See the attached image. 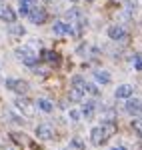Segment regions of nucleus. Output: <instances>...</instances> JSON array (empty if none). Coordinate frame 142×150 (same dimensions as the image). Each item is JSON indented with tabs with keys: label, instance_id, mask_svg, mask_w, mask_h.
Instances as JSON below:
<instances>
[{
	"label": "nucleus",
	"instance_id": "f257e3e1",
	"mask_svg": "<svg viewBox=\"0 0 142 150\" xmlns=\"http://www.w3.org/2000/svg\"><path fill=\"white\" fill-rule=\"evenodd\" d=\"M84 92H86V82H84V78L82 76H74L72 88H70V100H74V102L82 100Z\"/></svg>",
	"mask_w": 142,
	"mask_h": 150
},
{
	"label": "nucleus",
	"instance_id": "f03ea898",
	"mask_svg": "<svg viewBox=\"0 0 142 150\" xmlns=\"http://www.w3.org/2000/svg\"><path fill=\"white\" fill-rule=\"evenodd\" d=\"M16 56L22 60L24 64H28V66H34L36 62H38V56L34 54V50L28 46H22V48H16Z\"/></svg>",
	"mask_w": 142,
	"mask_h": 150
},
{
	"label": "nucleus",
	"instance_id": "7ed1b4c3",
	"mask_svg": "<svg viewBox=\"0 0 142 150\" xmlns=\"http://www.w3.org/2000/svg\"><path fill=\"white\" fill-rule=\"evenodd\" d=\"M90 140H92L94 146H102V144L108 140V134L104 132L102 126H96V128H92V132H90Z\"/></svg>",
	"mask_w": 142,
	"mask_h": 150
},
{
	"label": "nucleus",
	"instance_id": "20e7f679",
	"mask_svg": "<svg viewBox=\"0 0 142 150\" xmlns=\"http://www.w3.org/2000/svg\"><path fill=\"white\" fill-rule=\"evenodd\" d=\"M6 88H8V90H14L16 94H24L26 90H28V82H24V80H14V78H8V80H6Z\"/></svg>",
	"mask_w": 142,
	"mask_h": 150
},
{
	"label": "nucleus",
	"instance_id": "39448f33",
	"mask_svg": "<svg viewBox=\"0 0 142 150\" xmlns=\"http://www.w3.org/2000/svg\"><path fill=\"white\" fill-rule=\"evenodd\" d=\"M36 136L40 140H50L54 136V130H52V126L46 124V122H44V124H38V126H36Z\"/></svg>",
	"mask_w": 142,
	"mask_h": 150
},
{
	"label": "nucleus",
	"instance_id": "423d86ee",
	"mask_svg": "<svg viewBox=\"0 0 142 150\" xmlns=\"http://www.w3.org/2000/svg\"><path fill=\"white\" fill-rule=\"evenodd\" d=\"M28 16H30V20H32L34 24H44V22H46V18H48L46 10H44V8H38V6H34L32 12H30Z\"/></svg>",
	"mask_w": 142,
	"mask_h": 150
},
{
	"label": "nucleus",
	"instance_id": "0eeeda50",
	"mask_svg": "<svg viewBox=\"0 0 142 150\" xmlns=\"http://www.w3.org/2000/svg\"><path fill=\"white\" fill-rule=\"evenodd\" d=\"M16 108H18L22 114H26V116L34 114V106H32L30 100H26V98H16Z\"/></svg>",
	"mask_w": 142,
	"mask_h": 150
},
{
	"label": "nucleus",
	"instance_id": "6e6552de",
	"mask_svg": "<svg viewBox=\"0 0 142 150\" xmlns=\"http://www.w3.org/2000/svg\"><path fill=\"white\" fill-rule=\"evenodd\" d=\"M0 20H4V22H14L16 20V14L12 10L10 6H4V4H0Z\"/></svg>",
	"mask_w": 142,
	"mask_h": 150
},
{
	"label": "nucleus",
	"instance_id": "1a4fd4ad",
	"mask_svg": "<svg viewBox=\"0 0 142 150\" xmlns=\"http://www.w3.org/2000/svg\"><path fill=\"white\" fill-rule=\"evenodd\" d=\"M42 60H46L48 64H52V66H58L60 64V56L58 52H54V50H42Z\"/></svg>",
	"mask_w": 142,
	"mask_h": 150
},
{
	"label": "nucleus",
	"instance_id": "9d476101",
	"mask_svg": "<svg viewBox=\"0 0 142 150\" xmlns=\"http://www.w3.org/2000/svg\"><path fill=\"white\" fill-rule=\"evenodd\" d=\"M126 112L132 114V116H138L142 112V102L136 100V98H134V100H128V102H126Z\"/></svg>",
	"mask_w": 142,
	"mask_h": 150
},
{
	"label": "nucleus",
	"instance_id": "9b49d317",
	"mask_svg": "<svg viewBox=\"0 0 142 150\" xmlns=\"http://www.w3.org/2000/svg\"><path fill=\"white\" fill-rule=\"evenodd\" d=\"M52 30H54V34H72V26L70 24H64V22H54V26H52Z\"/></svg>",
	"mask_w": 142,
	"mask_h": 150
},
{
	"label": "nucleus",
	"instance_id": "f8f14e48",
	"mask_svg": "<svg viewBox=\"0 0 142 150\" xmlns=\"http://www.w3.org/2000/svg\"><path fill=\"white\" fill-rule=\"evenodd\" d=\"M108 36H110L112 40H122V38L126 36V32H124L122 26H110V28H108Z\"/></svg>",
	"mask_w": 142,
	"mask_h": 150
},
{
	"label": "nucleus",
	"instance_id": "ddd939ff",
	"mask_svg": "<svg viewBox=\"0 0 142 150\" xmlns=\"http://www.w3.org/2000/svg\"><path fill=\"white\" fill-rule=\"evenodd\" d=\"M132 92H134V88H132V86L122 84V86H118V90H116V98H130Z\"/></svg>",
	"mask_w": 142,
	"mask_h": 150
},
{
	"label": "nucleus",
	"instance_id": "4468645a",
	"mask_svg": "<svg viewBox=\"0 0 142 150\" xmlns=\"http://www.w3.org/2000/svg\"><path fill=\"white\" fill-rule=\"evenodd\" d=\"M18 4H20V12L22 14H30L32 8L36 6V0H18Z\"/></svg>",
	"mask_w": 142,
	"mask_h": 150
},
{
	"label": "nucleus",
	"instance_id": "2eb2a0df",
	"mask_svg": "<svg viewBox=\"0 0 142 150\" xmlns=\"http://www.w3.org/2000/svg\"><path fill=\"white\" fill-rule=\"evenodd\" d=\"M36 106H38L42 112H52V110H54V104L50 102V100H46V98H38Z\"/></svg>",
	"mask_w": 142,
	"mask_h": 150
},
{
	"label": "nucleus",
	"instance_id": "dca6fc26",
	"mask_svg": "<svg viewBox=\"0 0 142 150\" xmlns=\"http://www.w3.org/2000/svg\"><path fill=\"white\" fill-rule=\"evenodd\" d=\"M102 128H104V132L108 134V138L118 130V126H116V122H112V120H106V122H102Z\"/></svg>",
	"mask_w": 142,
	"mask_h": 150
},
{
	"label": "nucleus",
	"instance_id": "f3484780",
	"mask_svg": "<svg viewBox=\"0 0 142 150\" xmlns=\"http://www.w3.org/2000/svg\"><path fill=\"white\" fill-rule=\"evenodd\" d=\"M96 80L100 82V84H110V74L104 72V70H98L96 72Z\"/></svg>",
	"mask_w": 142,
	"mask_h": 150
},
{
	"label": "nucleus",
	"instance_id": "a211bd4d",
	"mask_svg": "<svg viewBox=\"0 0 142 150\" xmlns=\"http://www.w3.org/2000/svg\"><path fill=\"white\" fill-rule=\"evenodd\" d=\"M94 102H86V106H84V110H82V114L86 116V118H90V116L94 114Z\"/></svg>",
	"mask_w": 142,
	"mask_h": 150
},
{
	"label": "nucleus",
	"instance_id": "6ab92c4d",
	"mask_svg": "<svg viewBox=\"0 0 142 150\" xmlns=\"http://www.w3.org/2000/svg\"><path fill=\"white\" fill-rule=\"evenodd\" d=\"M10 138L16 142V144H26V136L24 134H18V132H12L10 134Z\"/></svg>",
	"mask_w": 142,
	"mask_h": 150
},
{
	"label": "nucleus",
	"instance_id": "aec40b11",
	"mask_svg": "<svg viewBox=\"0 0 142 150\" xmlns=\"http://www.w3.org/2000/svg\"><path fill=\"white\" fill-rule=\"evenodd\" d=\"M132 128L142 136V120H134V122H132Z\"/></svg>",
	"mask_w": 142,
	"mask_h": 150
},
{
	"label": "nucleus",
	"instance_id": "412c9836",
	"mask_svg": "<svg viewBox=\"0 0 142 150\" xmlns=\"http://www.w3.org/2000/svg\"><path fill=\"white\" fill-rule=\"evenodd\" d=\"M134 66H136V70H142V54L134 56Z\"/></svg>",
	"mask_w": 142,
	"mask_h": 150
},
{
	"label": "nucleus",
	"instance_id": "4be33fe9",
	"mask_svg": "<svg viewBox=\"0 0 142 150\" xmlns=\"http://www.w3.org/2000/svg\"><path fill=\"white\" fill-rule=\"evenodd\" d=\"M10 32H12V34H24V28H22V26H16V24H14V26L10 28Z\"/></svg>",
	"mask_w": 142,
	"mask_h": 150
},
{
	"label": "nucleus",
	"instance_id": "5701e85b",
	"mask_svg": "<svg viewBox=\"0 0 142 150\" xmlns=\"http://www.w3.org/2000/svg\"><path fill=\"white\" fill-rule=\"evenodd\" d=\"M86 92H90V94H94V96H96V94H98V90H96L94 84H86Z\"/></svg>",
	"mask_w": 142,
	"mask_h": 150
},
{
	"label": "nucleus",
	"instance_id": "b1692460",
	"mask_svg": "<svg viewBox=\"0 0 142 150\" xmlns=\"http://www.w3.org/2000/svg\"><path fill=\"white\" fill-rule=\"evenodd\" d=\"M70 118L74 120V122H78V120H80V112H76V110H70Z\"/></svg>",
	"mask_w": 142,
	"mask_h": 150
},
{
	"label": "nucleus",
	"instance_id": "393cba45",
	"mask_svg": "<svg viewBox=\"0 0 142 150\" xmlns=\"http://www.w3.org/2000/svg\"><path fill=\"white\" fill-rule=\"evenodd\" d=\"M72 144H74L76 148H80V150L84 148V144H82V140H80V138H74V140H72Z\"/></svg>",
	"mask_w": 142,
	"mask_h": 150
},
{
	"label": "nucleus",
	"instance_id": "a878e982",
	"mask_svg": "<svg viewBox=\"0 0 142 150\" xmlns=\"http://www.w3.org/2000/svg\"><path fill=\"white\" fill-rule=\"evenodd\" d=\"M112 150H126V148H124V146H114Z\"/></svg>",
	"mask_w": 142,
	"mask_h": 150
}]
</instances>
